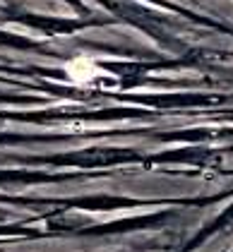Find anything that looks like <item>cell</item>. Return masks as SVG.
I'll list each match as a JSON object with an SVG mask.
<instances>
[{
  "label": "cell",
  "instance_id": "cell-1",
  "mask_svg": "<svg viewBox=\"0 0 233 252\" xmlns=\"http://www.w3.org/2000/svg\"><path fill=\"white\" fill-rule=\"evenodd\" d=\"M65 72H67V77L72 79V82H77V84H87V82H92L97 75H101V70L97 67V63L89 60V58L70 60V63L65 65Z\"/></svg>",
  "mask_w": 233,
  "mask_h": 252
}]
</instances>
